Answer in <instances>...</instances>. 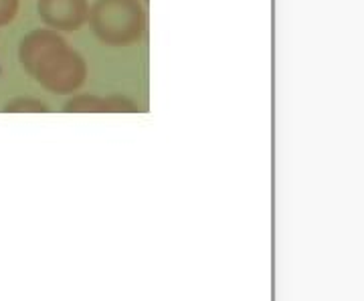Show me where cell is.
Segmentation results:
<instances>
[{"label":"cell","mask_w":364,"mask_h":301,"mask_svg":"<svg viewBox=\"0 0 364 301\" xmlns=\"http://www.w3.org/2000/svg\"><path fill=\"white\" fill-rule=\"evenodd\" d=\"M39 18L53 31H79L87 23V0H37Z\"/></svg>","instance_id":"3"},{"label":"cell","mask_w":364,"mask_h":301,"mask_svg":"<svg viewBox=\"0 0 364 301\" xmlns=\"http://www.w3.org/2000/svg\"><path fill=\"white\" fill-rule=\"evenodd\" d=\"M87 21L93 35L107 47H132L140 43L148 26L140 0H95Z\"/></svg>","instance_id":"2"},{"label":"cell","mask_w":364,"mask_h":301,"mask_svg":"<svg viewBox=\"0 0 364 301\" xmlns=\"http://www.w3.org/2000/svg\"><path fill=\"white\" fill-rule=\"evenodd\" d=\"M18 13V0H0V26L13 23Z\"/></svg>","instance_id":"6"},{"label":"cell","mask_w":364,"mask_h":301,"mask_svg":"<svg viewBox=\"0 0 364 301\" xmlns=\"http://www.w3.org/2000/svg\"><path fill=\"white\" fill-rule=\"evenodd\" d=\"M65 114H136L140 111V105L132 102L130 97L112 93V95H91V93H81L71 97L63 105Z\"/></svg>","instance_id":"4"},{"label":"cell","mask_w":364,"mask_h":301,"mask_svg":"<svg viewBox=\"0 0 364 301\" xmlns=\"http://www.w3.org/2000/svg\"><path fill=\"white\" fill-rule=\"evenodd\" d=\"M18 61L43 89L55 95L75 93L87 79L85 59L53 28H35L18 43Z\"/></svg>","instance_id":"1"},{"label":"cell","mask_w":364,"mask_h":301,"mask_svg":"<svg viewBox=\"0 0 364 301\" xmlns=\"http://www.w3.org/2000/svg\"><path fill=\"white\" fill-rule=\"evenodd\" d=\"M4 114H47L49 107L43 104L41 99H33V97H16L13 102L2 107Z\"/></svg>","instance_id":"5"}]
</instances>
